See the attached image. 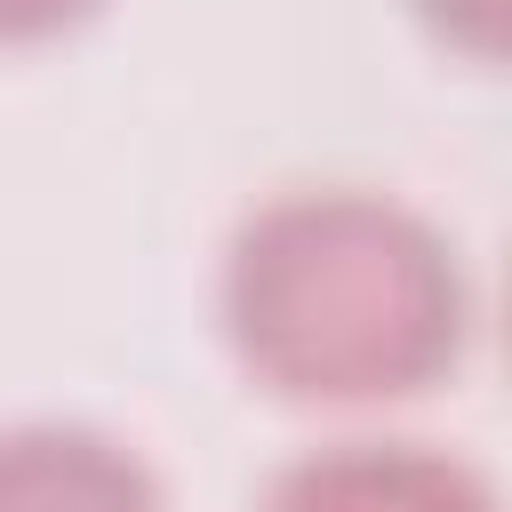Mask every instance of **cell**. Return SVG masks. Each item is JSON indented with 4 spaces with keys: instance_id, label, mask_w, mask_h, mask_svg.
<instances>
[{
    "instance_id": "obj_1",
    "label": "cell",
    "mask_w": 512,
    "mask_h": 512,
    "mask_svg": "<svg viewBox=\"0 0 512 512\" xmlns=\"http://www.w3.org/2000/svg\"><path fill=\"white\" fill-rule=\"evenodd\" d=\"M216 328L272 400L384 408L464 368L480 296L464 248L416 200L376 184H288L232 224Z\"/></svg>"
},
{
    "instance_id": "obj_2",
    "label": "cell",
    "mask_w": 512,
    "mask_h": 512,
    "mask_svg": "<svg viewBox=\"0 0 512 512\" xmlns=\"http://www.w3.org/2000/svg\"><path fill=\"white\" fill-rule=\"evenodd\" d=\"M256 512H504V496L456 448L352 432V440H320L288 456L264 480Z\"/></svg>"
},
{
    "instance_id": "obj_3",
    "label": "cell",
    "mask_w": 512,
    "mask_h": 512,
    "mask_svg": "<svg viewBox=\"0 0 512 512\" xmlns=\"http://www.w3.org/2000/svg\"><path fill=\"white\" fill-rule=\"evenodd\" d=\"M0 512H168L160 472L104 424H0Z\"/></svg>"
},
{
    "instance_id": "obj_4",
    "label": "cell",
    "mask_w": 512,
    "mask_h": 512,
    "mask_svg": "<svg viewBox=\"0 0 512 512\" xmlns=\"http://www.w3.org/2000/svg\"><path fill=\"white\" fill-rule=\"evenodd\" d=\"M408 16L464 64H496L504 56V24H512V0H408Z\"/></svg>"
},
{
    "instance_id": "obj_5",
    "label": "cell",
    "mask_w": 512,
    "mask_h": 512,
    "mask_svg": "<svg viewBox=\"0 0 512 512\" xmlns=\"http://www.w3.org/2000/svg\"><path fill=\"white\" fill-rule=\"evenodd\" d=\"M104 16V0H0V48H40Z\"/></svg>"
}]
</instances>
